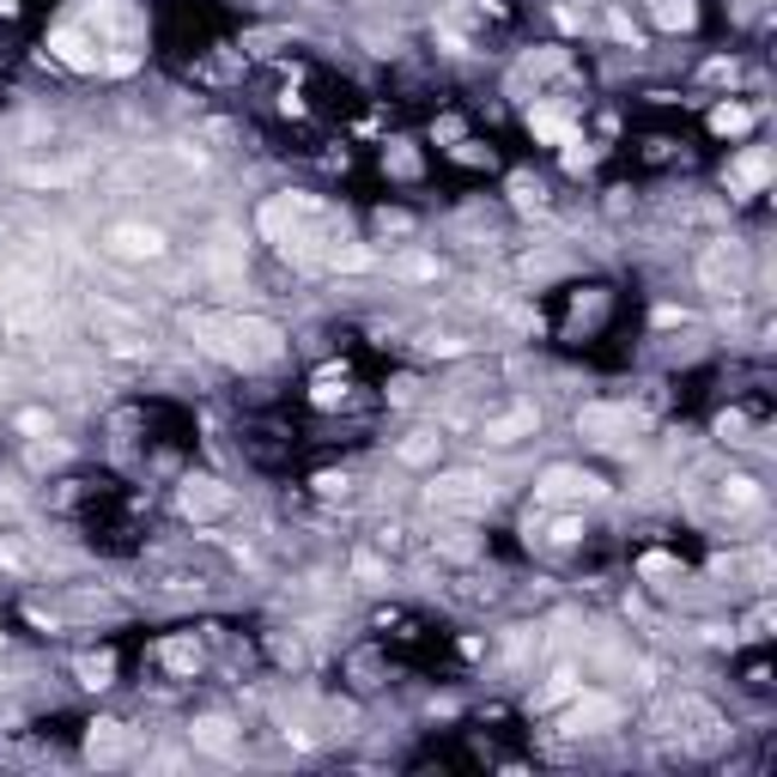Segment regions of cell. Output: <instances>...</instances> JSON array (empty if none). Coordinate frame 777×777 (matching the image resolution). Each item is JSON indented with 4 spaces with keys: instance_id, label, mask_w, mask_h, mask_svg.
I'll list each match as a JSON object with an SVG mask.
<instances>
[{
    "instance_id": "e575fe53",
    "label": "cell",
    "mask_w": 777,
    "mask_h": 777,
    "mask_svg": "<svg viewBox=\"0 0 777 777\" xmlns=\"http://www.w3.org/2000/svg\"><path fill=\"white\" fill-rule=\"evenodd\" d=\"M589 164H595V152L583 140H565V171H589Z\"/></svg>"
},
{
    "instance_id": "f35d334b",
    "label": "cell",
    "mask_w": 777,
    "mask_h": 777,
    "mask_svg": "<svg viewBox=\"0 0 777 777\" xmlns=\"http://www.w3.org/2000/svg\"><path fill=\"white\" fill-rule=\"evenodd\" d=\"M766 632H771V602H759L754 619H747V638H766Z\"/></svg>"
},
{
    "instance_id": "d590c367",
    "label": "cell",
    "mask_w": 777,
    "mask_h": 777,
    "mask_svg": "<svg viewBox=\"0 0 777 777\" xmlns=\"http://www.w3.org/2000/svg\"><path fill=\"white\" fill-rule=\"evenodd\" d=\"M389 171H395V176H420V159H413L407 147H389Z\"/></svg>"
},
{
    "instance_id": "ac0fdd59",
    "label": "cell",
    "mask_w": 777,
    "mask_h": 777,
    "mask_svg": "<svg viewBox=\"0 0 777 777\" xmlns=\"http://www.w3.org/2000/svg\"><path fill=\"white\" fill-rule=\"evenodd\" d=\"M159 663L164 668H171V675H201V644H194V638H164L159 644Z\"/></svg>"
},
{
    "instance_id": "2e32d148",
    "label": "cell",
    "mask_w": 777,
    "mask_h": 777,
    "mask_svg": "<svg viewBox=\"0 0 777 777\" xmlns=\"http://www.w3.org/2000/svg\"><path fill=\"white\" fill-rule=\"evenodd\" d=\"M528 134L547 140V147H565V140H577V122L565 110H553V103H535L528 110Z\"/></svg>"
},
{
    "instance_id": "f1b7e54d",
    "label": "cell",
    "mask_w": 777,
    "mask_h": 777,
    "mask_svg": "<svg viewBox=\"0 0 777 777\" xmlns=\"http://www.w3.org/2000/svg\"><path fill=\"white\" fill-rule=\"evenodd\" d=\"M346 371H322V377H316V389H310V401H316V407H334V401H341L346 395Z\"/></svg>"
},
{
    "instance_id": "ee69618b",
    "label": "cell",
    "mask_w": 777,
    "mask_h": 777,
    "mask_svg": "<svg viewBox=\"0 0 777 777\" xmlns=\"http://www.w3.org/2000/svg\"><path fill=\"white\" fill-rule=\"evenodd\" d=\"M377 225H383V231H413V219H407V213H377Z\"/></svg>"
},
{
    "instance_id": "f546056e",
    "label": "cell",
    "mask_w": 777,
    "mask_h": 777,
    "mask_svg": "<svg viewBox=\"0 0 777 777\" xmlns=\"http://www.w3.org/2000/svg\"><path fill=\"white\" fill-rule=\"evenodd\" d=\"M395 274L401 280H437V262H432V255H401Z\"/></svg>"
},
{
    "instance_id": "ab89813d",
    "label": "cell",
    "mask_w": 777,
    "mask_h": 777,
    "mask_svg": "<svg viewBox=\"0 0 777 777\" xmlns=\"http://www.w3.org/2000/svg\"><path fill=\"white\" fill-rule=\"evenodd\" d=\"M19 432H31V437H43V432H49V413H43V407H31V413H19Z\"/></svg>"
},
{
    "instance_id": "52a82bcc",
    "label": "cell",
    "mask_w": 777,
    "mask_h": 777,
    "mask_svg": "<svg viewBox=\"0 0 777 777\" xmlns=\"http://www.w3.org/2000/svg\"><path fill=\"white\" fill-rule=\"evenodd\" d=\"M577 432L589 437V444H626L632 432H644V413H632L626 401H589V407L577 413Z\"/></svg>"
},
{
    "instance_id": "74e56055",
    "label": "cell",
    "mask_w": 777,
    "mask_h": 777,
    "mask_svg": "<svg viewBox=\"0 0 777 777\" xmlns=\"http://www.w3.org/2000/svg\"><path fill=\"white\" fill-rule=\"evenodd\" d=\"M607 31H614L619 43H632V49H638V24H632L626 12H614V19H607Z\"/></svg>"
},
{
    "instance_id": "cb8c5ba5",
    "label": "cell",
    "mask_w": 777,
    "mask_h": 777,
    "mask_svg": "<svg viewBox=\"0 0 777 777\" xmlns=\"http://www.w3.org/2000/svg\"><path fill=\"white\" fill-rule=\"evenodd\" d=\"M437 444H444L437 432H407V437H401V450H395V456L407 462V468H425V462H437Z\"/></svg>"
},
{
    "instance_id": "9a60e30c",
    "label": "cell",
    "mask_w": 777,
    "mask_h": 777,
    "mask_svg": "<svg viewBox=\"0 0 777 777\" xmlns=\"http://www.w3.org/2000/svg\"><path fill=\"white\" fill-rule=\"evenodd\" d=\"M189 735H194V747H201V754H219V759L238 754V723H231V717H201Z\"/></svg>"
},
{
    "instance_id": "7c38bea8",
    "label": "cell",
    "mask_w": 777,
    "mask_h": 777,
    "mask_svg": "<svg viewBox=\"0 0 777 777\" xmlns=\"http://www.w3.org/2000/svg\"><path fill=\"white\" fill-rule=\"evenodd\" d=\"M771 183V152L766 147H747L741 159H729V171H723V189L729 194H759Z\"/></svg>"
},
{
    "instance_id": "4316f807",
    "label": "cell",
    "mask_w": 777,
    "mask_h": 777,
    "mask_svg": "<svg viewBox=\"0 0 777 777\" xmlns=\"http://www.w3.org/2000/svg\"><path fill=\"white\" fill-rule=\"evenodd\" d=\"M73 668H80V686H92V693H98V686H110V680H115V656H110V650H98V656H80Z\"/></svg>"
},
{
    "instance_id": "5bb4252c",
    "label": "cell",
    "mask_w": 777,
    "mask_h": 777,
    "mask_svg": "<svg viewBox=\"0 0 777 777\" xmlns=\"http://www.w3.org/2000/svg\"><path fill=\"white\" fill-rule=\"evenodd\" d=\"M85 759H92V766H122V759H128V729H122V723L98 717L92 735H85Z\"/></svg>"
},
{
    "instance_id": "6da1fadb",
    "label": "cell",
    "mask_w": 777,
    "mask_h": 777,
    "mask_svg": "<svg viewBox=\"0 0 777 777\" xmlns=\"http://www.w3.org/2000/svg\"><path fill=\"white\" fill-rule=\"evenodd\" d=\"M255 225H262V238L297 268H322V255L341 243V219H334V206H322L316 194H274V201H262Z\"/></svg>"
},
{
    "instance_id": "ba28073f",
    "label": "cell",
    "mask_w": 777,
    "mask_h": 777,
    "mask_svg": "<svg viewBox=\"0 0 777 777\" xmlns=\"http://www.w3.org/2000/svg\"><path fill=\"white\" fill-rule=\"evenodd\" d=\"M49 56H56L61 68H73V73H98V68H110L103 43H98L92 31H80V24H56V31H49Z\"/></svg>"
},
{
    "instance_id": "8d00e7d4",
    "label": "cell",
    "mask_w": 777,
    "mask_h": 777,
    "mask_svg": "<svg viewBox=\"0 0 777 777\" xmlns=\"http://www.w3.org/2000/svg\"><path fill=\"white\" fill-rule=\"evenodd\" d=\"M346 486H353L346 474H316V492H322V498H346Z\"/></svg>"
},
{
    "instance_id": "8992f818",
    "label": "cell",
    "mask_w": 777,
    "mask_h": 777,
    "mask_svg": "<svg viewBox=\"0 0 777 777\" xmlns=\"http://www.w3.org/2000/svg\"><path fill=\"white\" fill-rule=\"evenodd\" d=\"M164 231L159 225H140V219H115L110 231H103V255H115V262H134V268H147V262H164Z\"/></svg>"
},
{
    "instance_id": "44dd1931",
    "label": "cell",
    "mask_w": 777,
    "mask_h": 777,
    "mask_svg": "<svg viewBox=\"0 0 777 777\" xmlns=\"http://www.w3.org/2000/svg\"><path fill=\"white\" fill-rule=\"evenodd\" d=\"M511 201H516V213H547V183L528 176V171H516L511 176Z\"/></svg>"
},
{
    "instance_id": "d4e9b609",
    "label": "cell",
    "mask_w": 777,
    "mask_h": 777,
    "mask_svg": "<svg viewBox=\"0 0 777 777\" xmlns=\"http://www.w3.org/2000/svg\"><path fill=\"white\" fill-rule=\"evenodd\" d=\"M675 723H680V729H693V735H705V729H717V710H710L705 698H680Z\"/></svg>"
},
{
    "instance_id": "d6986e66",
    "label": "cell",
    "mask_w": 777,
    "mask_h": 777,
    "mask_svg": "<svg viewBox=\"0 0 777 777\" xmlns=\"http://www.w3.org/2000/svg\"><path fill=\"white\" fill-rule=\"evenodd\" d=\"M322 268H334V274H371V268H377V255L365 250V243H334L329 255H322Z\"/></svg>"
},
{
    "instance_id": "603a6c76",
    "label": "cell",
    "mask_w": 777,
    "mask_h": 777,
    "mask_svg": "<svg viewBox=\"0 0 777 777\" xmlns=\"http://www.w3.org/2000/svg\"><path fill=\"white\" fill-rule=\"evenodd\" d=\"M710 128H717L723 140H741L747 128H754V110H747V103H717V110H710Z\"/></svg>"
},
{
    "instance_id": "1f68e13d",
    "label": "cell",
    "mask_w": 777,
    "mask_h": 777,
    "mask_svg": "<svg viewBox=\"0 0 777 777\" xmlns=\"http://www.w3.org/2000/svg\"><path fill=\"white\" fill-rule=\"evenodd\" d=\"M353 577H359V583H383L389 565L377 559V553H359V559H353Z\"/></svg>"
},
{
    "instance_id": "9c48e42d",
    "label": "cell",
    "mask_w": 777,
    "mask_h": 777,
    "mask_svg": "<svg viewBox=\"0 0 777 777\" xmlns=\"http://www.w3.org/2000/svg\"><path fill=\"white\" fill-rule=\"evenodd\" d=\"M535 498H541V504H595V498H607V486L595 481V474L565 468V462H559V468H547V474L535 481Z\"/></svg>"
},
{
    "instance_id": "30bf717a",
    "label": "cell",
    "mask_w": 777,
    "mask_h": 777,
    "mask_svg": "<svg viewBox=\"0 0 777 777\" xmlns=\"http://www.w3.org/2000/svg\"><path fill=\"white\" fill-rule=\"evenodd\" d=\"M619 723V698H607V693H572V710L559 717V729L565 735H602V729H614Z\"/></svg>"
},
{
    "instance_id": "4fadbf2b",
    "label": "cell",
    "mask_w": 777,
    "mask_h": 777,
    "mask_svg": "<svg viewBox=\"0 0 777 777\" xmlns=\"http://www.w3.org/2000/svg\"><path fill=\"white\" fill-rule=\"evenodd\" d=\"M541 432V413L528 407H511V413H492V420L481 425V444H523V437H535Z\"/></svg>"
},
{
    "instance_id": "277c9868",
    "label": "cell",
    "mask_w": 777,
    "mask_h": 777,
    "mask_svg": "<svg viewBox=\"0 0 777 777\" xmlns=\"http://www.w3.org/2000/svg\"><path fill=\"white\" fill-rule=\"evenodd\" d=\"M747 274H754V268H747V250L741 243H705V255H698V286L705 292H717V297H741L747 292Z\"/></svg>"
},
{
    "instance_id": "484cf974",
    "label": "cell",
    "mask_w": 777,
    "mask_h": 777,
    "mask_svg": "<svg viewBox=\"0 0 777 777\" xmlns=\"http://www.w3.org/2000/svg\"><path fill=\"white\" fill-rule=\"evenodd\" d=\"M717 498H723V511H754V504H759V486L747 481V474H729Z\"/></svg>"
},
{
    "instance_id": "e0dca14e",
    "label": "cell",
    "mask_w": 777,
    "mask_h": 777,
    "mask_svg": "<svg viewBox=\"0 0 777 777\" xmlns=\"http://www.w3.org/2000/svg\"><path fill=\"white\" fill-rule=\"evenodd\" d=\"M80 176H85V164L73 159V164H24L19 183H31V189H73Z\"/></svg>"
},
{
    "instance_id": "7bdbcfd3",
    "label": "cell",
    "mask_w": 777,
    "mask_h": 777,
    "mask_svg": "<svg viewBox=\"0 0 777 777\" xmlns=\"http://www.w3.org/2000/svg\"><path fill=\"white\" fill-rule=\"evenodd\" d=\"M735 73H741L735 61H705V80H735Z\"/></svg>"
},
{
    "instance_id": "7402d4cb",
    "label": "cell",
    "mask_w": 777,
    "mask_h": 777,
    "mask_svg": "<svg viewBox=\"0 0 777 777\" xmlns=\"http://www.w3.org/2000/svg\"><path fill=\"white\" fill-rule=\"evenodd\" d=\"M650 19H656V31H693V0H650Z\"/></svg>"
},
{
    "instance_id": "83f0119b",
    "label": "cell",
    "mask_w": 777,
    "mask_h": 777,
    "mask_svg": "<svg viewBox=\"0 0 777 777\" xmlns=\"http://www.w3.org/2000/svg\"><path fill=\"white\" fill-rule=\"evenodd\" d=\"M577 686H583V680H577V668H559V675L547 680V693H535V710H553L559 698H572Z\"/></svg>"
},
{
    "instance_id": "d6a6232c",
    "label": "cell",
    "mask_w": 777,
    "mask_h": 777,
    "mask_svg": "<svg viewBox=\"0 0 777 777\" xmlns=\"http://www.w3.org/2000/svg\"><path fill=\"white\" fill-rule=\"evenodd\" d=\"M437 553H444V559H474L481 547H474L468 535H437Z\"/></svg>"
},
{
    "instance_id": "8fae6325",
    "label": "cell",
    "mask_w": 777,
    "mask_h": 777,
    "mask_svg": "<svg viewBox=\"0 0 777 777\" xmlns=\"http://www.w3.org/2000/svg\"><path fill=\"white\" fill-rule=\"evenodd\" d=\"M231 486L213 481V474H194V481H183V516L189 523H219V516H231Z\"/></svg>"
},
{
    "instance_id": "836d02e7",
    "label": "cell",
    "mask_w": 777,
    "mask_h": 777,
    "mask_svg": "<svg viewBox=\"0 0 777 777\" xmlns=\"http://www.w3.org/2000/svg\"><path fill=\"white\" fill-rule=\"evenodd\" d=\"M638 572H644V577H675L680 565L668 559V553H644V565H638Z\"/></svg>"
},
{
    "instance_id": "60d3db41",
    "label": "cell",
    "mask_w": 777,
    "mask_h": 777,
    "mask_svg": "<svg viewBox=\"0 0 777 777\" xmlns=\"http://www.w3.org/2000/svg\"><path fill=\"white\" fill-rule=\"evenodd\" d=\"M19 516H24L19 492H7V486H0V523H19Z\"/></svg>"
},
{
    "instance_id": "5b68a950",
    "label": "cell",
    "mask_w": 777,
    "mask_h": 777,
    "mask_svg": "<svg viewBox=\"0 0 777 777\" xmlns=\"http://www.w3.org/2000/svg\"><path fill=\"white\" fill-rule=\"evenodd\" d=\"M92 329H98V341L110 346L115 359H147L152 353L140 316H134V310H122V304H110V297H98V304H92Z\"/></svg>"
},
{
    "instance_id": "b9f144b4",
    "label": "cell",
    "mask_w": 777,
    "mask_h": 777,
    "mask_svg": "<svg viewBox=\"0 0 777 777\" xmlns=\"http://www.w3.org/2000/svg\"><path fill=\"white\" fill-rule=\"evenodd\" d=\"M274 656H280V663H304V644H297V638H274Z\"/></svg>"
},
{
    "instance_id": "f6af8a7d",
    "label": "cell",
    "mask_w": 777,
    "mask_h": 777,
    "mask_svg": "<svg viewBox=\"0 0 777 777\" xmlns=\"http://www.w3.org/2000/svg\"><path fill=\"white\" fill-rule=\"evenodd\" d=\"M0 565H7V572H19V565H24V559H19V553H12V547H7V541H0Z\"/></svg>"
},
{
    "instance_id": "4dcf8cb0",
    "label": "cell",
    "mask_w": 777,
    "mask_h": 777,
    "mask_svg": "<svg viewBox=\"0 0 777 777\" xmlns=\"http://www.w3.org/2000/svg\"><path fill=\"white\" fill-rule=\"evenodd\" d=\"M547 541H553V547H577V541H583V516H559V523L547 528Z\"/></svg>"
},
{
    "instance_id": "7a4b0ae2",
    "label": "cell",
    "mask_w": 777,
    "mask_h": 777,
    "mask_svg": "<svg viewBox=\"0 0 777 777\" xmlns=\"http://www.w3.org/2000/svg\"><path fill=\"white\" fill-rule=\"evenodd\" d=\"M189 334L201 353H213L219 365H238V371H262L286 353V334L280 322L268 316H238V310H201L189 316Z\"/></svg>"
},
{
    "instance_id": "ffe728a7",
    "label": "cell",
    "mask_w": 777,
    "mask_h": 777,
    "mask_svg": "<svg viewBox=\"0 0 777 777\" xmlns=\"http://www.w3.org/2000/svg\"><path fill=\"white\" fill-rule=\"evenodd\" d=\"M206 262H213L219 280H238V274H243V243H238V231H219L213 250H206Z\"/></svg>"
},
{
    "instance_id": "3957f363",
    "label": "cell",
    "mask_w": 777,
    "mask_h": 777,
    "mask_svg": "<svg viewBox=\"0 0 777 777\" xmlns=\"http://www.w3.org/2000/svg\"><path fill=\"white\" fill-rule=\"evenodd\" d=\"M492 481L474 468H456V474H437L432 486H425V504H432L437 516H486L492 511Z\"/></svg>"
}]
</instances>
